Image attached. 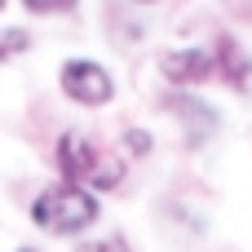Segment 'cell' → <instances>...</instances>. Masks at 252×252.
I'll use <instances>...</instances> for the list:
<instances>
[{
    "label": "cell",
    "instance_id": "7",
    "mask_svg": "<svg viewBox=\"0 0 252 252\" xmlns=\"http://www.w3.org/2000/svg\"><path fill=\"white\" fill-rule=\"evenodd\" d=\"M31 13H66V9H75L80 0H22Z\"/></svg>",
    "mask_w": 252,
    "mask_h": 252
},
{
    "label": "cell",
    "instance_id": "1",
    "mask_svg": "<svg viewBox=\"0 0 252 252\" xmlns=\"http://www.w3.org/2000/svg\"><path fill=\"white\" fill-rule=\"evenodd\" d=\"M58 168H62V182H75L84 190H115L124 182V159L102 151L80 128H66L58 137Z\"/></svg>",
    "mask_w": 252,
    "mask_h": 252
},
{
    "label": "cell",
    "instance_id": "3",
    "mask_svg": "<svg viewBox=\"0 0 252 252\" xmlns=\"http://www.w3.org/2000/svg\"><path fill=\"white\" fill-rule=\"evenodd\" d=\"M58 84H62V93H66L75 106H106V102L115 97L111 71H106L102 62H93V58H71V62H62Z\"/></svg>",
    "mask_w": 252,
    "mask_h": 252
},
{
    "label": "cell",
    "instance_id": "4",
    "mask_svg": "<svg viewBox=\"0 0 252 252\" xmlns=\"http://www.w3.org/2000/svg\"><path fill=\"white\" fill-rule=\"evenodd\" d=\"M159 71L168 84H204L208 75H217V58L213 49H173L159 58Z\"/></svg>",
    "mask_w": 252,
    "mask_h": 252
},
{
    "label": "cell",
    "instance_id": "5",
    "mask_svg": "<svg viewBox=\"0 0 252 252\" xmlns=\"http://www.w3.org/2000/svg\"><path fill=\"white\" fill-rule=\"evenodd\" d=\"M213 58H217V75H226L235 89H248V75H252V58L235 44V40H217V49H213Z\"/></svg>",
    "mask_w": 252,
    "mask_h": 252
},
{
    "label": "cell",
    "instance_id": "2",
    "mask_svg": "<svg viewBox=\"0 0 252 252\" xmlns=\"http://www.w3.org/2000/svg\"><path fill=\"white\" fill-rule=\"evenodd\" d=\"M31 221L44 235H84L97 221V195L84 190V186H75V182L44 186L31 199Z\"/></svg>",
    "mask_w": 252,
    "mask_h": 252
},
{
    "label": "cell",
    "instance_id": "6",
    "mask_svg": "<svg viewBox=\"0 0 252 252\" xmlns=\"http://www.w3.org/2000/svg\"><path fill=\"white\" fill-rule=\"evenodd\" d=\"M22 49H31V31H27V27H4V31H0V62L18 58Z\"/></svg>",
    "mask_w": 252,
    "mask_h": 252
},
{
    "label": "cell",
    "instance_id": "8",
    "mask_svg": "<svg viewBox=\"0 0 252 252\" xmlns=\"http://www.w3.org/2000/svg\"><path fill=\"white\" fill-rule=\"evenodd\" d=\"M75 252H115V248H111V244H97V239H89V244H80Z\"/></svg>",
    "mask_w": 252,
    "mask_h": 252
},
{
    "label": "cell",
    "instance_id": "10",
    "mask_svg": "<svg viewBox=\"0 0 252 252\" xmlns=\"http://www.w3.org/2000/svg\"><path fill=\"white\" fill-rule=\"evenodd\" d=\"M18 252H35V248H18Z\"/></svg>",
    "mask_w": 252,
    "mask_h": 252
},
{
    "label": "cell",
    "instance_id": "11",
    "mask_svg": "<svg viewBox=\"0 0 252 252\" xmlns=\"http://www.w3.org/2000/svg\"><path fill=\"white\" fill-rule=\"evenodd\" d=\"M0 9H4V0H0Z\"/></svg>",
    "mask_w": 252,
    "mask_h": 252
},
{
    "label": "cell",
    "instance_id": "9",
    "mask_svg": "<svg viewBox=\"0 0 252 252\" xmlns=\"http://www.w3.org/2000/svg\"><path fill=\"white\" fill-rule=\"evenodd\" d=\"M133 4H155V0H133Z\"/></svg>",
    "mask_w": 252,
    "mask_h": 252
}]
</instances>
